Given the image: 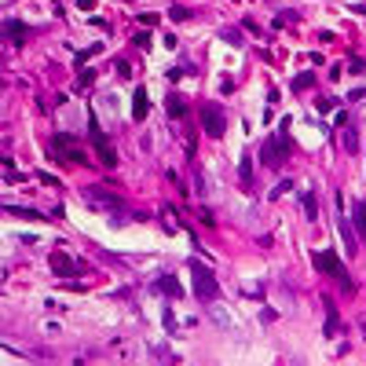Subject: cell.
<instances>
[{"label": "cell", "mask_w": 366, "mask_h": 366, "mask_svg": "<svg viewBox=\"0 0 366 366\" xmlns=\"http://www.w3.org/2000/svg\"><path fill=\"white\" fill-rule=\"evenodd\" d=\"M312 264L322 271V275H330V278H337V282L344 286V293H352V278H348V267L337 260V253H330V249H318L315 257H312Z\"/></svg>", "instance_id": "7a4b0ae2"}, {"label": "cell", "mask_w": 366, "mask_h": 366, "mask_svg": "<svg viewBox=\"0 0 366 366\" xmlns=\"http://www.w3.org/2000/svg\"><path fill=\"white\" fill-rule=\"evenodd\" d=\"M304 212H308V220H318V205H315V194L312 191L304 194Z\"/></svg>", "instance_id": "7c38bea8"}, {"label": "cell", "mask_w": 366, "mask_h": 366, "mask_svg": "<svg viewBox=\"0 0 366 366\" xmlns=\"http://www.w3.org/2000/svg\"><path fill=\"white\" fill-rule=\"evenodd\" d=\"M344 147H348V150L359 147V136H355V128H348V132H344Z\"/></svg>", "instance_id": "9a60e30c"}, {"label": "cell", "mask_w": 366, "mask_h": 366, "mask_svg": "<svg viewBox=\"0 0 366 366\" xmlns=\"http://www.w3.org/2000/svg\"><path fill=\"white\" fill-rule=\"evenodd\" d=\"M88 132H92V143H96V154L103 157V165L106 168H114L117 165V154H114V147H110V139L99 132V125H96V117L88 121Z\"/></svg>", "instance_id": "3957f363"}, {"label": "cell", "mask_w": 366, "mask_h": 366, "mask_svg": "<svg viewBox=\"0 0 366 366\" xmlns=\"http://www.w3.org/2000/svg\"><path fill=\"white\" fill-rule=\"evenodd\" d=\"M154 289H157V293H161V289H165V293H168V297H183V286H180V282H176V278H172V275H161V282H157Z\"/></svg>", "instance_id": "9c48e42d"}, {"label": "cell", "mask_w": 366, "mask_h": 366, "mask_svg": "<svg viewBox=\"0 0 366 366\" xmlns=\"http://www.w3.org/2000/svg\"><path fill=\"white\" fill-rule=\"evenodd\" d=\"M202 128H205V136H212V139L223 136V110L216 103H205L202 106Z\"/></svg>", "instance_id": "277c9868"}, {"label": "cell", "mask_w": 366, "mask_h": 366, "mask_svg": "<svg viewBox=\"0 0 366 366\" xmlns=\"http://www.w3.org/2000/svg\"><path fill=\"white\" fill-rule=\"evenodd\" d=\"M289 187H293V183H289V180H282V183H278V187H275V191H271V198H278V194H286V191H289Z\"/></svg>", "instance_id": "2e32d148"}, {"label": "cell", "mask_w": 366, "mask_h": 366, "mask_svg": "<svg viewBox=\"0 0 366 366\" xmlns=\"http://www.w3.org/2000/svg\"><path fill=\"white\" fill-rule=\"evenodd\" d=\"M352 223H355V231L366 238V202H355L352 205Z\"/></svg>", "instance_id": "52a82bcc"}, {"label": "cell", "mask_w": 366, "mask_h": 366, "mask_svg": "<svg viewBox=\"0 0 366 366\" xmlns=\"http://www.w3.org/2000/svg\"><path fill=\"white\" fill-rule=\"evenodd\" d=\"M165 106H168V114H172V117H180L183 110H187V103H183L180 96H168V99H165Z\"/></svg>", "instance_id": "30bf717a"}, {"label": "cell", "mask_w": 366, "mask_h": 366, "mask_svg": "<svg viewBox=\"0 0 366 366\" xmlns=\"http://www.w3.org/2000/svg\"><path fill=\"white\" fill-rule=\"evenodd\" d=\"M117 73H121V77H132V66H128L125 59H121V62H117Z\"/></svg>", "instance_id": "e0dca14e"}, {"label": "cell", "mask_w": 366, "mask_h": 366, "mask_svg": "<svg viewBox=\"0 0 366 366\" xmlns=\"http://www.w3.org/2000/svg\"><path fill=\"white\" fill-rule=\"evenodd\" d=\"M147 110H150V106H147V88H136V96H132V117L143 121Z\"/></svg>", "instance_id": "8992f818"}, {"label": "cell", "mask_w": 366, "mask_h": 366, "mask_svg": "<svg viewBox=\"0 0 366 366\" xmlns=\"http://www.w3.org/2000/svg\"><path fill=\"white\" fill-rule=\"evenodd\" d=\"M187 271H191V286H194V293H198V300L209 304V300L220 297V278L212 275L202 260H187Z\"/></svg>", "instance_id": "6da1fadb"}, {"label": "cell", "mask_w": 366, "mask_h": 366, "mask_svg": "<svg viewBox=\"0 0 366 366\" xmlns=\"http://www.w3.org/2000/svg\"><path fill=\"white\" fill-rule=\"evenodd\" d=\"M286 154H289V139H286V143L282 147H278V139H267V143H264V165H282L286 161Z\"/></svg>", "instance_id": "5b68a950"}, {"label": "cell", "mask_w": 366, "mask_h": 366, "mask_svg": "<svg viewBox=\"0 0 366 366\" xmlns=\"http://www.w3.org/2000/svg\"><path fill=\"white\" fill-rule=\"evenodd\" d=\"M136 44L139 48H150V33H136Z\"/></svg>", "instance_id": "ac0fdd59"}, {"label": "cell", "mask_w": 366, "mask_h": 366, "mask_svg": "<svg viewBox=\"0 0 366 366\" xmlns=\"http://www.w3.org/2000/svg\"><path fill=\"white\" fill-rule=\"evenodd\" d=\"M88 202L92 205H106V209H121V202L110 198V194H99V187H92V191H88Z\"/></svg>", "instance_id": "ba28073f"}, {"label": "cell", "mask_w": 366, "mask_h": 366, "mask_svg": "<svg viewBox=\"0 0 366 366\" xmlns=\"http://www.w3.org/2000/svg\"><path fill=\"white\" fill-rule=\"evenodd\" d=\"M52 267H55V271H70V257H62V253H55V257H52Z\"/></svg>", "instance_id": "4fadbf2b"}, {"label": "cell", "mask_w": 366, "mask_h": 366, "mask_svg": "<svg viewBox=\"0 0 366 366\" xmlns=\"http://www.w3.org/2000/svg\"><path fill=\"white\" fill-rule=\"evenodd\" d=\"M168 18H172V22H187L191 15H187V7H180V4H176L172 11H168Z\"/></svg>", "instance_id": "5bb4252c"}, {"label": "cell", "mask_w": 366, "mask_h": 366, "mask_svg": "<svg viewBox=\"0 0 366 366\" xmlns=\"http://www.w3.org/2000/svg\"><path fill=\"white\" fill-rule=\"evenodd\" d=\"M4 33H7V37H15V41H26V26H22V22H7V26H4Z\"/></svg>", "instance_id": "8fae6325"}]
</instances>
